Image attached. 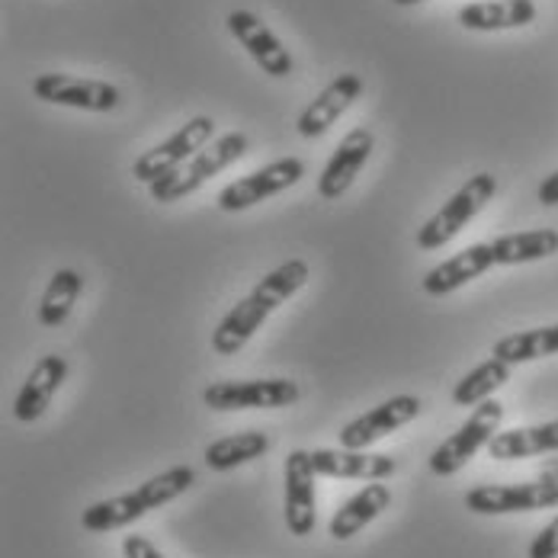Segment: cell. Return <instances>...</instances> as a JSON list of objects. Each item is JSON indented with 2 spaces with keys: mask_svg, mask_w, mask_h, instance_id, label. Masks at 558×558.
I'll return each instance as SVG.
<instances>
[{
  "mask_svg": "<svg viewBox=\"0 0 558 558\" xmlns=\"http://www.w3.org/2000/svg\"><path fill=\"white\" fill-rule=\"evenodd\" d=\"M315 478L318 472L312 452L292 449L282 465V485H286L282 517H286V530L299 539L315 533Z\"/></svg>",
  "mask_w": 558,
  "mask_h": 558,
  "instance_id": "obj_11",
  "label": "cell"
},
{
  "mask_svg": "<svg viewBox=\"0 0 558 558\" xmlns=\"http://www.w3.org/2000/svg\"><path fill=\"white\" fill-rule=\"evenodd\" d=\"M421 411H424V401L417 395H395L389 401L369 408L366 414H360L356 421H350L340 430V447L369 449L376 440H386L389 434L408 427L411 421H417Z\"/></svg>",
  "mask_w": 558,
  "mask_h": 558,
  "instance_id": "obj_12",
  "label": "cell"
},
{
  "mask_svg": "<svg viewBox=\"0 0 558 558\" xmlns=\"http://www.w3.org/2000/svg\"><path fill=\"white\" fill-rule=\"evenodd\" d=\"M315 472L322 478H353V482H386L395 475V459L363 449H315Z\"/></svg>",
  "mask_w": 558,
  "mask_h": 558,
  "instance_id": "obj_17",
  "label": "cell"
},
{
  "mask_svg": "<svg viewBox=\"0 0 558 558\" xmlns=\"http://www.w3.org/2000/svg\"><path fill=\"white\" fill-rule=\"evenodd\" d=\"M216 142V119L213 116H193L186 125H180L168 142L155 145L151 151H145L135 165H132V177L142 183H155L161 177H168L170 170L186 165L193 155H199L206 145Z\"/></svg>",
  "mask_w": 558,
  "mask_h": 558,
  "instance_id": "obj_6",
  "label": "cell"
},
{
  "mask_svg": "<svg viewBox=\"0 0 558 558\" xmlns=\"http://www.w3.org/2000/svg\"><path fill=\"white\" fill-rule=\"evenodd\" d=\"M305 177V161L302 158H279L267 168H257L254 173L231 180L219 193V209L222 213H244L270 196H277L282 190L295 186Z\"/></svg>",
  "mask_w": 558,
  "mask_h": 558,
  "instance_id": "obj_10",
  "label": "cell"
},
{
  "mask_svg": "<svg viewBox=\"0 0 558 558\" xmlns=\"http://www.w3.org/2000/svg\"><path fill=\"white\" fill-rule=\"evenodd\" d=\"M305 282H308V264L305 260L292 257V260L279 264L277 270H270L219 322V328L213 335V350L219 356H234L238 350H244L247 340L260 331V325L277 312L286 299H292Z\"/></svg>",
  "mask_w": 558,
  "mask_h": 558,
  "instance_id": "obj_1",
  "label": "cell"
},
{
  "mask_svg": "<svg viewBox=\"0 0 558 558\" xmlns=\"http://www.w3.org/2000/svg\"><path fill=\"white\" fill-rule=\"evenodd\" d=\"M510 369H513V366L498 360V356L478 363L472 373H465V376L456 383V389H452V404H459V408H478L482 401H488L495 391L510 383Z\"/></svg>",
  "mask_w": 558,
  "mask_h": 558,
  "instance_id": "obj_24",
  "label": "cell"
},
{
  "mask_svg": "<svg viewBox=\"0 0 558 558\" xmlns=\"http://www.w3.org/2000/svg\"><path fill=\"white\" fill-rule=\"evenodd\" d=\"M81 289H84V279L77 270H56L46 292H43V302H39V325L43 328H61L71 318Z\"/></svg>",
  "mask_w": 558,
  "mask_h": 558,
  "instance_id": "obj_26",
  "label": "cell"
},
{
  "mask_svg": "<svg viewBox=\"0 0 558 558\" xmlns=\"http://www.w3.org/2000/svg\"><path fill=\"white\" fill-rule=\"evenodd\" d=\"M495 264L498 267H517V264H533L558 254V231L539 228V231H520V234H501L492 241Z\"/></svg>",
  "mask_w": 558,
  "mask_h": 558,
  "instance_id": "obj_22",
  "label": "cell"
},
{
  "mask_svg": "<svg viewBox=\"0 0 558 558\" xmlns=\"http://www.w3.org/2000/svg\"><path fill=\"white\" fill-rule=\"evenodd\" d=\"M122 556L125 558H165V553L148 539V536H138V533H132V536H125L122 539Z\"/></svg>",
  "mask_w": 558,
  "mask_h": 558,
  "instance_id": "obj_28",
  "label": "cell"
},
{
  "mask_svg": "<svg viewBox=\"0 0 558 558\" xmlns=\"http://www.w3.org/2000/svg\"><path fill=\"white\" fill-rule=\"evenodd\" d=\"M373 148H376V135H373L369 129L360 125V129L347 132L343 142L335 148V155L328 158L322 177H318V196H322L325 203L340 199V196L353 186V180L360 177V170L366 168Z\"/></svg>",
  "mask_w": 558,
  "mask_h": 558,
  "instance_id": "obj_14",
  "label": "cell"
},
{
  "mask_svg": "<svg viewBox=\"0 0 558 558\" xmlns=\"http://www.w3.org/2000/svg\"><path fill=\"white\" fill-rule=\"evenodd\" d=\"M68 369H71V366H68V360H64V356H58V353L43 356V360L33 366V373L26 376L23 389L16 391L13 417H16V421H23V424L39 421V417L49 411V404H52V398L58 395V389L64 386Z\"/></svg>",
  "mask_w": 558,
  "mask_h": 558,
  "instance_id": "obj_16",
  "label": "cell"
},
{
  "mask_svg": "<svg viewBox=\"0 0 558 558\" xmlns=\"http://www.w3.org/2000/svg\"><path fill=\"white\" fill-rule=\"evenodd\" d=\"M536 20L533 0H478L459 10V26L472 33H501L520 29Z\"/></svg>",
  "mask_w": 558,
  "mask_h": 558,
  "instance_id": "obj_19",
  "label": "cell"
},
{
  "mask_svg": "<svg viewBox=\"0 0 558 558\" xmlns=\"http://www.w3.org/2000/svg\"><path fill=\"white\" fill-rule=\"evenodd\" d=\"M492 267H498V264H495L492 241H488V244H472V247L452 254L444 264H437L427 277L421 279V289H424L427 295H449V292L469 286L472 279L488 274Z\"/></svg>",
  "mask_w": 558,
  "mask_h": 558,
  "instance_id": "obj_18",
  "label": "cell"
},
{
  "mask_svg": "<svg viewBox=\"0 0 558 558\" xmlns=\"http://www.w3.org/2000/svg\"><path fill=\"white\" fill-rule=\"evenodd\" d=\"M360 94H363V77L360 74H353V71L337 74L335 81L305 110L299 112V122H295L299 135L302 138H322L337 119L360 100Z\"/></svg>",
  "mask_w": 558,
  "mask_h": 558,
  "instance_id": "obj_15",
  "label": "cell"
},
{
  "mask_svg": "<svg viewBox=\"0 0 558 558\" xmlns=\"http://www.w3.org/2000/svg\"><path fill=\"white\" fill-rule=\"evenodd\" d=\"M193 485H196V469L173 465L168 472L148 478L145 485L119 495V498H107V501H97L94 507H87L81 513V526L87 533H112V530H122V526L142 520L145 513H151V510H158L165 504L183 498Z\"/></svg>",
  "mask_w": 558,
  "mask_h": 558,
  "instance_id": "obj_2",
  "label": "cell"
},
{
  "mask_svg": "<svg viewBox=\"0 0 558 558\" xmlns=\"http://www.w3.org/2000/svg\"><path fill=\"white\" fill-rule=\"evenodd\" d=\"M247 148H251V138L244 132H225L222 138L206 145L186 165H180L177 170H170L168 177L148 183V193L155 203H177V199L196 193L203 183H209L213 177H219L231 165H238L247 155Z\"/></svg>",
  "mask_w": 558,
  "mask_h": 558,
  "instance_id": "obj_3",
  "label": "cell"
},
{
  "mask_svg": "<svg viewBox=\"0 0 558 558\" xmlns=\"http://www.w3.org/2000/svg\"><path fill=\"white\" fill-rule=\"evenodd\" d=\"M498 193V177L495 173H475L469 177L452 196L447 199V206L430 216L424 228L417 231V247L421 251H437L444 247L447 241H452L465 225L472 222Z\"/></svg>",
  "mask_w": 558,
  "mask_h": 558,
  "instance_id": "obj_5",
  "label": "cell"
},
{
  "mask_svg": "<svg viewBox=\"0 0 558 558\" xmlns=\"http://www.w3.org/2000/svg\"><path fill=\"white\" fill-rule=\"evenodd\" d=\"M264 452H270V437L260 434V430H241V434H231V437H222L216 444L206 447V465L213 472H231L244 462H254L260 459Z\"/></svg>",
  "mask_w": 558,
  "mask_h": 558,
  "instance_id": "obj_23",
  "label": "cell"
},
{
  "mask_svg": "<svg viewBox=\"0 0 558 558\" xmlns=\"http://www.w3.org/2000/svg\"><path fill=\"white\" fill-rule=\"evenodd\" d=\"M530 558H558V517L556 520H549L539 533H536V539L530 543Z\"/></svg>",
  "mask_w": 558,
  "mask_h": 558,
  "instance_id": "obj_27",
  "label": "cell"
},
{
  "mask_svg": "<svg viewBox=\"0 0 558 558\" xmlns=\"http://www.w3.org/2000/svg\"><path fill=\"white\" fill-rule=\"evenodd\" d=\"M391 3H398V7H414V3H421V0H391Z\"/></svg>",
  "mask_w": 558,
  "mask_h": 558,
  "instance_id": "obj_30",
  "label": "cell"
},
{
  "mask_svg": "<svg viewBox=\"0 0 558 558\" xmlns=\"http://www.w3.org/2000/svg\"><path fill=\"white\" fill-rule=\"evenodd\" d=\"M536 196H539V203H543V206H558V170L556 173H549V177L539 183Z\"/></svg>",
  "mask_w": 558,
  "mask_h": 558,
  "instance_id": "obj_29",
  "label": "cell"
},
{
  "mask_svg": "<svg viewBox=\"0 0 558 558\" xmlns=\"http://www.w3.org/2000/svg\"><path fill=\"white\" fill-rule=\"evenodd\" d=\"M33 94L43 104L71 107L84 112H112L122 104L119 87L110 81H90V77H71V74H39L33 81Z\"/></svg>",
  "mask_w": 558,
  "mask_h": 558,
  "instance_id": "obj_9",
  "label": "cell"
},
{
  "mask_svg": "<svg viewBox=\"0 0 558 558\" xmlns=\"http://www.w3.org/2000/svg\"><path fill=\"white\" fill-rule=\"evenodd\" d=\"M465 507L482 517L553 510L558 507V482L539 478V482H523V485H478L465 495Z\"/></svg>",
  "mask_w": 558,
  "mask_h": 558,
  "instance_id": "obj_8",
  "label": "cell"
},
{
  "mask_svg": "<svg viewBox=\"0 0 558 558\" xmlns=\"http://www.w3.org/2000/svg\"><path fill=\"white\" fill-rule=\"evenodd\" d=\"M299 398H302V389L292 379L213 383L203 391V401L213 411H274V408H292Z\"/></svg>",
  "mask_w": 558,
  "mask_h": 558,
  "instance_id": "obj_7",
  "label": "cell"
},
{
  "mask_svg": "<svg viewBox=\"0 0 558 558\" xmlns=\"http://www.w3.org/2000/svg\"><path fill=\"white\" fill-rule=\"evenodd\" d=\"M504 421V404L488 398L478 408H472V414L459 424L456 434H449L440 447L430 452V472L449 478L456 472H462L482 449H488V444L495 440L498 427Z\"/></svg>",
  "mask_w": 558,
  "mask_h": 558,
  "instance_id": "obj_4",
  "label": "cell"
},
{
  "mask_svg": "<svg viewBox=\"0 0 558 558\" xmlns=\"http://www.w3.org/2000/svg\"><path fill=\"white\" fill-rule=\"evenodd\" d=\"M558 452V421L536 424V427H513V430H498L495 440L488 444V456L498 462H517V459H533Z\"/></svg>",
  "mask_w": 558,
  "mask_h": 558,
  "instance_id": "obj_21",
  "label": "cell"
},
{
  "mask_svg": "<svg viewBox=\"0 0 558 558\" xmlns=\"http://www.w3.org/2000/svg\"><path fill=\"white\" fill-rule=\"evenodd\" d=\"M391 504V492L389 485L383 482H366L353 498L340 504L331 523H328V533L335 536L337 543L343 539H353L363 526H369L376 517H383V510H389Z\"/></svg>",
  "mask_w": 558,
  "mask_h": 558,
  "instance_id": "obj_20",
  "label": "cell"
},
{
  "mask_svg": "<svg viewBox=\"0 0 558 558\" xmlns=\"http://www.w3.org/2000/svg\"><path fill=\"white\" fill-rule=\"evenodd\" d=\"M228 33L241 43V49H247V56L257 61L260 71H267L270 77H289L295 71V61L289 56V49L277 39V33L251 10H231L225 20Z\"/></svg>",
  "mask_w": 558,
  "mask_h": 558,
  "instance_id": "obj_13",
  "label": "cell"
},
{
  "mask_svg": "<svg viewBox=\"0 0 558 558\" xmlns=\"http://www.w3.org/2000/svg\"><path fill=\"white\" fill-rule=\"evenodd\" d=\"M556 353L558 325L533 328V331H520V335H507L492 347V356H498V360L510 363V366H517V363H533V360L556 356Z\"/></svg>",
  "mask_w": 558,
  "mask_h": 558,
  "instance_id": "obj_25",
  "label": "cell"
}]
</instances>
